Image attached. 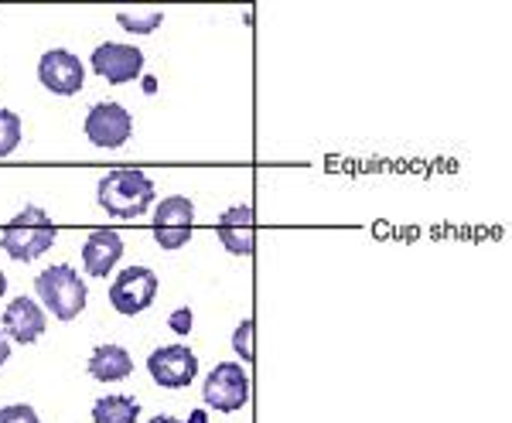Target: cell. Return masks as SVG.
<instances>
[{
  "instance_id": "6da1fadb",
  "label": "cell",
  "mask_w": 512,
  "mask_h": 423,
  "mask_svg": "<svg viewBox=\"0 0 512 423\" xmlns=\"http://www.w3.org/2000/svg\"><path fill=\"white\" fill-rule=\"evenodd\" d=\"M96 198L117 219H140L154 205V181L137 168H117L99 178Z\"/></svg>"
},
{
  "instance_id": "7a4b0ae2",
  "label": "cell",
  "mask_w": 512,
  "mask_h": 423,
  "mask_svg": "<svg viewBox=\"0 0 512 423\" xmlns=\"http://www.w3.org/2000/svg\"><path fill=\"white\" fill-rule=\"evenodd\" d=\"M55 236H59V229H55L52 215L45 209H38V205H28V209H21L14 215L11 222H7L4 236H0V250H4L11 260H38L41 253L52 250Z\"/></svg>"
},
{
  "instance_id": "3957f363",
  "label": "cell",
  "mask_w": 512,
  "mask_h": 423,
  "mask_svg": "<svg viewBox=\"0 0 512 423\" xmlns=\"http://www.w3.org/2000/svg\"><path fill=\"white\" fill-rule=\"evenodd\" d=\"M35 287H38V297H41V304H45V311H52L59 321L79 318L82 308H86L89 290H86L82 277L69 267V263H59V267L41 270Z\"/></svg>"
},
{
  "instance_id": "277c9868",
  "label": "cell",
  "mask_w": 512,
  "mask_h": 423,
  "mask_svg": "<svg viewBox=\"0 0 512 423\" xmlns=\"http://www.w3.org/2000/svg\"><path fill=\"white\" fill-rule=\"evenodd\" d=\"M202 396L212 410H222V413L243 410L246 400H250V379H246V369L236 366V362H219V366L209 372V379H205Z\"/></svg>"
},
{
  "instance_id": "5b68a950",
  "label": "cell",
  "mask_w": 512,
  "mask_h": 423,
  "mask_svg": "<svg viewBox=\"0 0 512 423\" xmlns=\"http://www.w3.org/2000/svg\"><path fill=\"white\" fill-rule=\"evenodd\" d=\"M192 222H195V202L185 195H171L158 202L154 209V239L161 250H181L192 239Z\"/></svg>"
},
{
  "instance_id": "8992f818",
  "label": "cell",
  "mask_w": 512,
  "mask_h": 423,
  "mask_svg": "<svg viewBox=\"0 0 512 423\" xmlns=\"http://www.w3.org/2000/svg\"><path fill=\"white\" fill-rule=\"evenodd\" d=\"M154 297H158V273L147 270V267H127L110 284L113 311L127 314V318H134V314L151 308Z\"/></svg>"
},
{
  "instance_id": "52a82bcc",
  "label": "cell",
  "mask_w": 512,
  "mask_h": 423,
  "mask_svg": "<svg viewBox=\"0 0 512 423\" xmlns=\"http://www.w3.org/2000/svg\"><path fill=\"white\" fill-rule=\"evenodd\" d=\"M147 369H151V379L161 389H185L195 383L198 359L188 345H164L158 352H151Z\"/></svg>"
},
{
  "instance_id": "ba28073f",
  "label": "cell",
  "mask_w": 512,
  "mask_h": 423,
  "mask_svg": "<svg viewBox=\"0 0 512 423\" xmlns=\"http://www.w3.org/2000/svg\"><path fill=\"white\" fill-rule=\"evenodd\" d=\"M130 134H134V120H130V113L120 103H96L86 113V137L96 147H103V151L123 147Z\"/></svg>"
},
{
  "instance_id": "9c48e42d",
  "label": "cell",
  "mask_w": 512,
  "mask_h": 423,
  "mask_svg": "<svg viewBox=\"0 0 512 423\" xmlns=\"http://www.w3.org/2000/svg\"><path fill=\"white\" fill-rule=\"evenodd\" d=\"M38 79H41V86L52 89L55 96H76V93H82L86 69H82V62L72 52H65V48H52V52L41 55Z\"/></svg>"
},
{
  "instance_id": "30bf717a",
  "label": "cell",
  "mask_w": 512,
  "mask_h": 423,
  "mask_svg": "<svg viewBox=\"0 0 512 423\" xmlns=\"http://www.w3.org/2000/svg\"><path fill=\"white\" fill-rule=\"evenodd\" d=\"M89 65H93L96 76H103V79H110L113 86H120V82H134L140 72H144V52L134 45L106 41V45H99L93 52Z\"/></svg>"
},
{
  "instance_id": "8fae6325",
  "label": "cell",
  "mask_w": 512,
  "mask_h": 423,
  "mask_svg": "<svg viewBox=\"0 0 512 423\" xmlns=\"http://www.w3.org/2000/svg\"><path fill=\"white\" fill-rule=\"evenodd\" d=\"M45 325H48L45 311H41L38 304L31 301V297H14V301L7 304V311H4V335L14 338V342H21V345L38 342V338L45 335Z\"/></svg>"
},
{
  "instance_id": "7c38bea8",
  "label": "cell",
  "mask_w": 512,
  "mask_h": 423,
  "mask_svg": "<svg viewBox=\"0 0 512 423\" xmlns=\"http://www.w3.org/2000/svg\"><path fill=\"white\" fill-rule=\"evenodd\" d=\"M123 256V239L113 229H93L82 246V263H86L89 277H110V270Z\"/></svg>"
},
{
  "instance_id": "4fadbf2b",
  "label": "cell",
  "mask_w": 512,
  "mask_h": 423,
  "mask_svg": "<svg viewBox=\"0 0 512 423\" xmlns=\"http://www.w3.org/2000/svg\"><path fill=\"white\" fill-rule=\"evenodd\" d=\"M253 205H236L219 215V239L229 253L236 256H250L253 253Z\"/></svg>"
},
{
  "instance_id": "5bb4252c",
  "label": "cell",
  "mask_w": 512,
  "mask_h": 423,
  "mask_svg": "<svg viewBox=\"0 0 512 423\" xmlns=\"http://www.w3.org/2000/svg\"><path fill=\"white\" fill-rule=\"evenodd\" d=\"M134 372V359L123 345H96L93 355H89V376L99 379V383H120Z\"/></svg>"
},
{
  "instance_id": "9a60e30c",
  "label": "cell",
  "mask_w": 512,
  "mask_h": 423,
  "mask_svg": "<svg viewBox=\"0 0 512 423\" xmlns=\"http://www.w3.org/2000/svg\"><path fill=\"white\" fill-rule=\"evenodd\" d=\"M137 417H140V403L134 396L110 393V396H103V400H96L93 406L96 423H137Z\"/></svg>"
},
{
  "instance_id": "2e32d148",
  "label": "cell",
  "mask_w": 512,
  "mask_h": 423,
  "mask_svg": "<svg viewBox=\"0 0 512 423\" xmlns=\"http://www.w3.org/2000/svg\"><path fill=\"white\" fill-rule=\"evenodd\" d=\"M21 144V116L11 110H0V157H7Z\"/></svg>"
},
{
  "instance_id": "e0dca14e",
  "label": "cell",
  "mask_w": 512,
  "mask_h": 423,
  "mask_svg": "<svg viewBox=\"0 0 512 423\" xmlns=\"http://www.w3.org/2000/svg\"><path fill=\"white\" fill-rule=\"evenodd\" d=\"M117 21L127 31H134V35H147V31H154L164 21V14L161 11H151V14H137V18H134V14H117Z\"/></svg>"
},
{
  "instance_id": "ac0fdd59",
  "label": "cell",
  "mask_w": 512,
  "mask_h": 423,
  "mask_svg": "<svg viewBox=\"0 0 512 423\" xmlns=\"http://www.w3.org/2000/svg\"><path fill=\"white\" fill-rule=\"evenodd\" d=\"M0 423H41V420L28 403H14V406H4V410H0Z\"/></svg>"
},
{
  "instance_id": "d6986e66",
  "label": "cell",
  "mask_w": 512,
  "mask_h": 423,
  "mask_svg": "<svg viewBox=\"0 0 512 423\" xmlns=\"http://www.w3.org/2000/svg\"><path fill=\"white\" fill-rule=\"evenodd\" d=\"M233 345H236V352L246 359V366H250V362H253V321H250V318H246L243 325L236 328Z\"/></svg>"
},
{
  "instance_id": "ffe728a7",
  "label": "cell",
  "mask_w": 512,
  "mask_h": 423,
  "mask_svg": "<svg viewBox=\"0 0 512 423\" xmlns=\"http://www.w3.org/2000/svg\"><path fill=\"white\" fill-rule=\"evenodd\" d=\"M171 328H175V331H181V335H185V331L192 328V311H188V308H181V311L175 314V318H171Z\"/></svg>"
},
{
  "instance_id": "44dd1931",
  "label": "cell",
  "mask_w": 512,
  "mask_h": 423,
  "mask_svg": "<svg viewBox=\"0 0 512 423\" xmlns=\"http://www.w3.org/2000/svg\"><path fill=\"white\" fill-rule=\"evenodd\" d=\"M7 359H11V342H7V338L0 335V366H4Z\"/></svg>"
},
{
  "instance_id": "7402d4cb",
  "label": "cell",
  "mask_w": 512,
  "mask_h": 423,
  "mask_svg": "<svg viewBox=\"0 0 512 423\" xmlns=\"http://www.w3.org/2000/svg\"><path fill=\"white\" fill-rule=\"evenodd\" d=\"M151 423H181V420H175V417H164V413H158V417H154Z\"/></svg>"
},
{
  "instance_id": "603a6c76",
  "label": "cell",
  "mask_w": 512,
  "mask_h": 423,
  "mask_svg": "<svg viewBox=\"0 0 512 423\" xmlns=\"http://www.w3.org/2000/svg\"><path fill=\"white\" fill-rule=\"evenodd\" d=\"M4 294H7V277L0 273V297H4Z\"/></svg>"
},
{
  "instance_id": "cb8c5ba5",
  "label": "cell",
  "mask_w": 512,
  "mask_h": 423,
  "mask_svg": "<svg viewBox=\"0 0 512 423\" xmlns=\"http://www.w3.org/2000/svg\"><path fill=\"white\" fill-rule=\"evenodd\" d=\"M188 423H205V413H192V420Z\"/></svg>"
}]
</instances>
